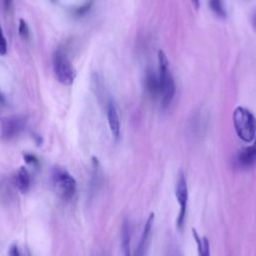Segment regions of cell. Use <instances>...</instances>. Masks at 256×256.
Returning <instances> with one entry per match:
<instances>
[{
  "label": "cell",
  "mask_w": 256,
  "mask_h": 256,
  "mask_svg": "<svg viewBox=\"0 0 256 256\" xmlns=\"http://www.w3.org/2000/svg\"><path fill=\"white\" fill-rule=\"evenodd\" d=\"M158 61H159V97L161 98L163 107H167L172 102L175 93H176V85L174 78L171 74L169 68V62L165 55V53L160 50L158 53Z\"/></svg>",
  "instance_id": "obj_1"
},
{
  "label": "cell",
  "mask_w": 256,
  "mask_h": 256,
  "mask_svg": "<svg viewBox=\"0 0 256 256\" xmlns=\"http://www.w3.org/2000/svg\"><path fill=\"white\" fill-rule=\"evenodd\" d=\"M233 125L238 137L244 142H252L256 137V118L245 107L238 106L233 111Z\"/></svg>",
  "instance_id": "obj_2"
},
{
  "label": "cell",
  "mask_w": 256,
  "mask_h": 256,
  "mask_svg": "<svg viewBox=\"0 0 256 256\" xmlns=\"http://www.w3.org/2000/svg\"><path fill=\"white\" fill-rule=\"evenodd\" d=\"M51 180L59 197L64 200H70L74 196L77 183L69 172L60 168H55L52 172Z\"/></svg>",
  "instance_id": "obj_3"
},
{
  "label": "cell",
  "mask_w": 256,
  "mask_h": 256,
  "mask_svg": "<svg viewBox=\"0 0 256 256\" xmlns=\"http://www.w3.org/2000/svg\"><path fill=\"white\" fill-rule=\"evenodd\" d=\"M53 69L57 80L63 85H71L76 77V71L61 49L55 51L53 55Z\"/></svg>",
  "instance_id": "obj_4"
},
{
  "label": "cell",
  "mask_w": 256,
  "mask_h": 256,
  "mask_svg": "<svg viewBox=\"0 0 256 256\" xmlns=\"http://www.w3.org/2000/svg\"><path fill=\"white\" fill-rule=\"evenodd\" d=\"M26 120L23 116L13 115L0 119V140L7 142L17 137L25 128Z\"/></svg>",
  "instance_id": "obj_5"
},
{
  "label": "cell",
  "mask_w": 256,
  "mask_h": 256,
  "mask_svg": "<svg viewBox=\"0 0 256 256\" xmlns=\"http://www.w3.org/2000/svg\"><path fill=\"white\" fill-rule=\"evenodd\" d=\"M175 195L179 205V212L177 216V227L182 228L185 221V217H186L187 203H188V187H187L186 178L182 172H180L178 175V179L176 182Z\"/></svg>",
  "instance_id": "obj_6"
},
{
  "label": "cell",
  "mask_w": 256,
  "mask_h": 256,
  "mask_svg": "<svg viewBox=\"0 0 256 256\" xmlns=\"http://www.w3.org/2000/svg\"><path fill=\"white\" fill-rule=\"evenodd\" d=\"M237 164L244 169H250L256 165V137L252 145L239 151L236 157Z\"/></svg>",
  "instance_id": "obj_7"
},
{
  "label": "cell",
  "mask_w": 256,
  "mask_h": 256,
  "mask_svg": "<svg viewBox=\"0 0 256 256\" xmlns=\"http://www.w3.org/2000/svg\"><path fill=\"white\" fill-rule=\"evenodd\" d=\"M106 115H107V121L109 124V128L111 130V133L115 139H118L120 136V119H119V115L116 110V107L111 100L107 102Z\"/></svg>",
  "instance_id": "obj_8"
},
{
  "label": "cell",
  "mask_w": 256,
  "mask_h": 256,
  "mask_svg": "<svg viewBox=\"0 0 256 256\" xmlns=\"http://www.w3.org/2000/svg\"><path fill=\"white\" fill-rule=\"evenodd\" d=\"M153 221H154V213H151L148 216L147 221L145 223V226H144V229H143V233H142V237H141L140 242L138 244V247L136 249L135 255H144L145 254L146 247H147V241L149 239V235H150V231L152 229Z\"/></svg>",
  "instance_id": "obj_9"
},
{
  "label": "cell",
  "mask_w": 256,
  "mask_h": 256,
  "mask_svg": "<svg viewBox=\"0 0 256 256\" xmlns=\"http://www.w3.org/2000/svg\"><path fill=\"white\" fill-rule=\"evenodd\" d=\"M15 184L22 193H26L30 189L31 178L28 170L25 167H20L17 171L15 176Z\"/></svg>",
  "instance_id": "obj_10"
},
{
  "label": "cell",
  "mask_w": 256,
  "mask_h": 256,
  "mask_svg": "<svg viewBox=\"0 0 256 256\" xmlns=\"http://www.w3.org/2000/svg\"><path fill=\"white\" fill-rule=\"evenodd\" d=\"M145 88L147 90V92L155 97V96H159V90H160V86H159V77L154 73V71L149 70L146 73V77H145Z\"/></svg>",
  "instance_id": "obj_11"
},
{
  "label": "cell",
  "mask_w": 256,
  "mask_h": 256,
  "mask_svg": "<svg viewBox=\"0 0 256 256\" xmlns=\"http://www.w3.org/2000/svg\"><path fill=\"white\" fill-rule=\"evenodd\" d=\"M121 239H122V249L125 255H130V239H131V233H130V225L128 220H124L122 224V230H121Z\"/></svg>",
  "instance_id": "obj_12"
},
{
  "label": "cell",
  "mask_w": 256,
  "mask_h": 256,
  "mask_svg": "<svg viewBox=\"0 0 256 256\" xmlns=\"http://www.w3.org/2000/svg\"><path fill=\"white\" fill-rule=\"evenodd\" d=\"M192 234H193V237H194V239L197 243L199 255L209 256L210 251H209V241H208V239L206 237H200L195 229H192Z\"/></svg>",
  "instance_id": "obj_13"
},
{
  "label": "cell",
  "mask_w": 256,
  "mask_h": 256,
  "mask_svg": "<svg viewBox=\"0 0 256 256\" xmlns=\"http://www.w3.org/2000/svg\"><path fill=\"white\" fill-rule=\"evenodd\" d=\"M209 4H210V8L213 10V12L216 15L223 18L226 16V10L222 0H209Z\"/></svg>",
  "instance_id": "obj_14"
},
{
  "label": "cell",
  "mask_w": 256,
  "mask_h": 256,
  "mask_svg": "<svg viewBox=\"0 0 256 256\" xmlns=\"http://www.w3.org/2000/svg\"><path fill=\"white\" fill-rule=\"evenodd\" d=\"M11 197V189L9 186L8 181H6L5 179L0 181V198L2 200H10Z\"/></svg>",
  "instance_id": "obj_15"
},
{
  "label": "cell",
  "mask_w": 256,
  "mask_h": 256,
  "mask_svg": "<svg viewBox=\"0 0 256 256\" xmlns=\"http://www.w3.org/2000/svg\"><path fill=\"white\" fill-rule=\"evenodd\" d=\"M18 31H19V35L22 37V39H28L29 37V27L26 23V21L24 19H20L19 20V28H18Z\"/></svg>",
  "instance_id": "obj_16"
},
{
  "label": "cell",
  "mask_w": 256,
  "mask_h": 256,
  "mask_svg": "<svg viewBox=\"0 0 256 256\" xmlns=\"http://www.w3.org/2000/svg\"><path fill=\"white\" fill-rule=\"evenodd\" d=\"M23 158L25 160V162L29 165H32V166H38L39 165V160L38 158L33 155V154H29V153H25L23 154Z\"/></svg>",
  "instance_id": "obj_17"
},
{
  "label": "cell",
  "mask_w": 256,
  "mask_h": 256,
  "mask_svg": "<svg viewBox=\"0 0 256 256\" xmlns=\"http://www.w3.org/2000/svg\"><path fill=\"white\" fill-rule=\"evenodd\" d=\"M6 52H7V42L0 25V55H5Z\"/></svg>",
  "instance_id": "obj_18"
},
{
  "label": "cell",
  "mask_w": 256,
  "mask_h": 256,
  "mask_svg": "<svg viewBox=\"0 0 256 256\" xmlns=\"http://www.w3.org/2000/svg\"><path fill=\"white\" fill-rule=\"evenodd\" d=\"M9 255H11V256H18V255H20V252H19V250H18V247H17V245H15V244H13L11 247H10V250H9Z\"/></svg>",
  "instance_id": "obj_19"
},
{
  "label": "cell",
  "mask_w": 256,
  "mask_h": 256,
  "mask_svg": "<svg viewBox=\"0 0 256 256\" xmlns=\"http://www.w3.org/2000/svg\"><path fill=\"white\" fill-rule=\"evenodd\" d=\"M89 6H90V4H86V5L82 6L81 8H79V9L77 10V14H78V15H83V14H85V13L88 11Z\"/></svg>",
  "instance_id": "obj_20"
},
{
  "label": "cell",
  "mask_w": 256,
  "mask_h": 256,
  "mask_svg": "<svg viewBox=\"0 0 256 256\" xmlns=\"http://www.w3.org/2000/svg\"><path fill=\"white\" fill-rule=\"evenodd\" d=\"M3 2H4V9L6 12H8L12 6L13 0H3Z\"/></svg>",
  "instance_id": "obj_21"
},
{
  "label": "cell",
  "mask_w": 256,
  "mask_h": 256,
  "mask_svg": "<svg viewBox=\"0 0 256 256\" xmlns=\"http://www.w3.org/2000/svg\"><path fill=\"white\" fill-rule=\"evenodd\" d=\"M191 2H192V4H193V6H194L195 9H198V8H199V6H200V0H191Z\"/></svg>",
  "instance_id": "obj_22"
},
{
  "label": "cell",
  "mask_w": 256,
  "mask_h": 256,
  "mask_svg": "<svg viewBox=\"0 0 256 256\" xmlns=\"http://www.w3.org/2000/svg\"><path fill=\"white\" fill-rule=\"evenodd\" d=\"M0 104H5V97H4V95L1 93V91H0Z\"/></svg>",
  "instance_id": "obj_23"
},
{
  "label": "cell",
  "mask_w": 256,
  "mask_h": 256,
  "mask_svg": "<svg viewBox=\"0 0 256 256\" xmlns=\"http://www.w3.org/2000/svg\"><path fill=\"white\" fill-rule=\"evenodd\" d=\"M252 26L256 30V14H254V16L252 18Z\"/></svg>",
  "instance_id": "obj_24"
}]
</instances>
